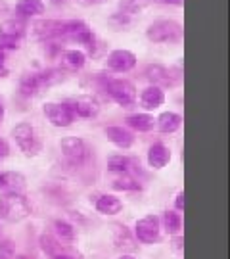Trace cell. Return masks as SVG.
<instances>
[{"mask_svg": "<svg viewBox=\"0 0 230 259\" xmlns=\"http://www.w3.org/2000/svg\"><path fill=\"white\" fill-rule=\"evenodd\" d=\"M94 83L100 91L108 94L113 102L123 106V108H129L136 102V89L127 79H110L104 75H96Z\"/></svg>", "mask_w": 230, "mask_h": 259, "instance_id": "6da1fadb", "label": "cell"}, {"mask_svg": "<svg viewBox=\"0 0 230 259\" xmlns=\"http://www.w3.org/2000/svg\"><path fill=\"white\" fill-rule=\"evenodd\" d=\"M146 37L154 45H163V42H180L184 37L182 25L175 19H159L154 21L146 29Z\"/></svg>", "mask_w": 230, "mask_h": 259, "instance_id": "7a4b0ae2", "label": "cell"}, {"mask_svg": "<svg viewBox=\"0 0 230 259\" xmlns=\"http://www.w3.org/2000/svg\"><path fill=\"white\" fill-rule=\"evenodd\" d=\"M31 215V204L23 194L0 196V217L8 223H19Z\"/></svg>", "mask_w": 230, "mask_h": 259, "instance_id": "3957f363", "label": "cell"}, {"mask_svg": "<svg viewBox=\"0 0 230 259\" xmlns=\"http://www.w3.org/2000/svg\"><path fill=\"white\" fill-rule=\"evenodd\" d=\"M27 33V23L21 18H12L0 23V50H18Z\"/></svg>", "mask_w": 230, "mask_h": 259, "instance_id": "277c9868", "label": "cell"}, {"mask_svg": "<svg viewBox=\"0 0 230 259\" xmlns=\"http://www.w3.org/2000/svg\"><path fill=\"white\" fill-rule=\"evenodd\" d=\"M60 148L64 154L65 161L71 167H83L88 159H90V148L86 146L83 139L77 137H65L60 142Z\"/></svg>", "mask_w": 230, "mask_h": 259, "instance_id": "5b68a950", "label": "cell"}, {"mask_svg": "<svg viewBox=\"0 0 230 259\" xmlns=\"http://www.w3.org/2000/svg\"><path fill=\"white\" fill-rule=\"evenodd\" d=\"M12 137L16 140L18 148L21 150L25 156H37L38 152H40V142H38L37 131H35V127H33L31 123H27V121L16 125V127L12 129Z\"/></svg>", "mask_w": 230, "mask_h": 259, "instance_id": "8992f818", "label": "cell"}, {"mask_svg": "<svg viewBox=\"0 0 230 259\" xmlns=\"http://www.w3.org/2000/svg\"><path fill=\"white\" fill-rule=\"evenodd\" d=\"M44 115L54 127H69L77 117L67 102H48L44 104Z\"/></svg>", "mask_w": 230, "mask_h": 259, "instance_id": "52a82bcc", "label": "cell"}, {"mask_svg": "<svg viewBox=\"0 0 230 259\" xmlns=\"http://www.w3.org/2000/svg\"><path fill=\"white\" fill-rule=\"evenodd\" d=\"M146 79L150 83L154 84V87H159V89H171V87H176V84L180 83V77L178 75L173 73V69H169L165 65H159V64H152L146 67Z\"/></svg>", "mask_w": 230, "mask_h": 259, "instance_id": "ba28073f", "label": "cell"}, {"mask_svg": "<svg viewBox=\"0 0 230 259\" xmlns=\"http://www.w3.org/2000/svg\"><path fill=\"white\" fill-rule=\"evenodd\" d=\"M35 35L40 40H58L65 38V19H40L35 25Z\"/></svg>", "mask_w": 230, "mask_h": 259, "instance_id": "9c48e42d", "label": "cell"}, {"mask_svg": "<svg viewBox=\"0 0 230 259\" xmlns=\"http://www.w3.org/2000/svg\"><path fill=\"white\" fill-rule=\"evenodd\" d=\"M134 65H136V56L130 50L117 48L108 54V69L115 71V73H127L130 69H134Z\"/></svg>", "mask_w": 230, "mask_h": 259, "instance_id": "30bf717a", "label": "cell"}, {"mask_svg": "<svg viewBox=\"0 0 230 259\" xmlns=\"http://www.w3.org/2000/svg\"><path fill=\"white\" fill-rule=\"evenodd\" d=\"M134 236L142 244H154L159 238V217L156 215L142 217L134 227Z\"/></svg>", "mask_w": 230, "mask_h": 259, "instance_id": "8fae6325", "label": "cell"}, {"mask_svg": "<svg viewBox=\"0 0 230 259\" xmlns=\"http://www.w3.org/2000/svg\"><path fill=\"white\" fill-rule=\"evenodd\" d=\"M67 104L73 110L75 117H94L100 111V104L94 96H77L67 100Z\"/></svg>", "mask_w": 230, "mask_h": 259, "instance_id": "7c38bea8", "label": "cell"}, {"mask_svg": "<svg viewBox=\"0 0 230 259\" xmlns=\"http://www.w3.org/2000/svg\"><path fill=\"white\" fill-rule=\"evenodd\" d=\"M25 188V177L16 171L0 173V190L4 194H21Z\"/></svg>", "mask_w": 230, "mask_h": 259, "instance_id": "4fadbf2b", "label": "cell"}, {"mask_svg": "<svg viewBox=\"0 0 230 259\" xmlns=\"http://www.w3.org/2000/svg\"><path fill=\"white\" fill-rule=\"evenodd\" d=\"M86 64V54L83 50H64L60 54V65H62V71H81Z\"/></svg>", "mask_w": 230, "mask_h": 259, "instance_id": "5bb4252c", "label": "cell"}, {"mask_svg": "<svg viewBox=\"0 0 230 259\" xmlns=\"http://www.w3.org/2000/svg\"><path fill=\"white\" fill-rule=\"evenodd\" d=\"M106 137L108 140H111L115 146L127 150L134 144V135L130 133L129 129L125 127H119V125H111V127H106Z\"/></svg>", "mask_w": 230, "mask_h": 259, "instance_id": "9a60e30c", "label": "cell"}, {"mask_svg": "<svg viewBox=\"0 0 230 259\" xmlns=\"http://www.w3.org/2000/svg\"><path fill=\"white\" fill-rule=\"evenodd\" d=\"M171 161V150L167 148L165 144L157 142L154 146H150L148 150V163L154 169H163Z\"/></svg>", "mask_w": 230, "mask_h": 259, "instance_id": "2e32d148", "label": "cell"}, {"mask_svg": "<svg viewBox=\"0 0 230 259\" xmlns=\"http://www.w3.org/2000/svg\"><path fill=\"white\" fill-rule=\"evenodd\" d=\"M163 102H165V93H163L159 87H154V84L146 87V89L142 91V94H140V104H142L146 110H156V108H159Z\"/></svg>", "mask_w": 230, "mask_h": 259, "instance_id": "e0dca14e", "label": "cell"}, {"mask_svg": "<svg viewBox=\"0 0 230 259\" xmlns=\"http://www.w3.org/2000/svg\"><path fill=\"white\" fill-rule=\"evenodd\" d=\"M40 89H44L42 79H40V73H25L21 77V81H19V93H21L23 98L35 96Z\"/></svg>", "mask_w": 230, "mask_h": 259, "instance_id": "ac0fdd59", "label": "cell"}, {"mask_svg": "<svg viewBox=\"0 0 230 259\" xmlns=\"http://www.w3.org/2000/svg\"><path fill=\"white\" fill-rule=\"evenodd\" d=\"M16 14L18 18H33L44 14V2L42 0H18L16 2Z\"/></svg>", "mask_w": 230, "mask_h": 259, "instance_id": "d6986e66", "label": "cell"}, {"mask_svg": "<svg viewBox=\"0 0 230 259\" xmlns=\"http://www.w3.org/2000/svg\"><path fill=\"white\" fill-rule=\"evenodd\" d=\"M157 129L165 135H171V133H176L182 125V117L175 113V111H163L159 117L156 119Z\"/></svg>", "mask_w": 230, "mask_h": 259, "instance_id": "ffe728a7", "label": "cell"}, {"mask_svg": "<svg viewBox=\"0 0 230 259\" xmlns=\"http://www.w3.org/2000/svg\"><path fill=\"white\" fill-rule=\"evenodd\" d=\"M125 123L132 131H138V133H150V131L156 127L154 115H148V113H132V115H129L125 119Z\"/></svg>", "mask_w": 230, "mask_h": 259, "instance_id": "44dd1931", "label": "cell"}, {"mask_svg": "<svg viewBox=\"0 0 230 259\" xmlns=\"http://www.w3.org/2000/svg\"><path fill=\"white\" fill-rule=\"evenodd\" d=\"M40 248H42V251H44L50 259L58 257V255H62L64 251L69 250V246L62 244V240H58L52 234H42V236H40Z\"/></svg>", "mask_w": 230, "mask_h": 259, "instance_id": "7402d4cb", "label": "cell"}, {"mask_svg": "<svg viewBox=\"0 0 230 259\" xmlns=\"http://www.w3.org/2000/svg\"><path fill=\"white\" fill-rule=\"evenodd\" d=\"M123 209V202L111 194H104L96 200V211L102 215H115Z\"/></svg>", "mask_w": 230, "mask_h": 259, "instance_id": "603a6c76", "label": "cell"}, {"mask_svg": "<svg viewBox=\"0 0 230 259\" xmlns=\"http://www.w3.org/2000/svg\"><path fill=\"white\" fill-rule=\"evenodd\" d=\"M113 242L121 250H134V238L125 225H113Z\"/></svg>", "mask_w": 230, "mask_h": 259, "instance_id": "cb8c5ba5", "label": "cell"}, {"mask_svg": "<svg viewBox=\"0 0 230 259\" xmlns=\"http://www.w3.org/2000/svg\"><path fill=\"white\" fill-rule=\"evenodd\" d=\"M111 186H113L115 190H123V192H138V190H142L140 181H136L134 177H130L129 173H123V175H119L117 179H113Z\"/></svg>", "mask_w": 230, "mask_h": 259, "instance_id": "d4e9b609", "label": "cell"}, {"mask_svg": "<svg viewBox=\"0 0 230 259\" xmlns=\"http://www.w3.org/2000/svg\"><path fill=\"white\" fill-rule=\"evenodd\" d=\"M134 167V159H130L127 156H111L108 159V169H110L111 173H129L130 169Z\"/></svg>", "mask_w": 230, "mask_h": 259, "instance_id": "484cf974", "label": "cell"}, {"mask_svg": "<svg viewBox=\"0 0 230 259\" xmlns=\"http://www.w3.org/2000/svg\"><path fill=\"white\" fill-rule=\"evenodd\" d=\"M54 231H56V238L62 242H71V240H75V236H77L75 227L67 221H56Z\"/></svg>", "mask_w": 230, "mask_h": 259, "instance_id": "4316f807", "label": "cell"}, {"mask_svg": "<svg viewBox=\"0 0 230 259\" xmlns=\"http://www.w3.org/2000/svg\"><path fill=\"white\" fill-rule=\"evenodd\" d=\"M180 225H182V219H180L178 213H175V211L163 213V229H165L169 234H178V232H180Z\"/></svg>", "mask_w": 230, "mask_h": 259, "instance_id": "83f0119b", "label": "cell"}, {"mask_svg": "<svg viewBox=\"0 0 230 259\" xmlns=\"http://www.w3.org/2000/svg\"><path fill=\"white\" fill-rule=\"evenodd\" d=\"M148 6V0H123L121 2V8L125 14H136V12H142V10Z\"/></svg>", "mask_w": 230, "mask_h": 259, "instance_id": "f1b7e54d", "label": "cell"}, {"mask_svg": "<svg viewBox=\"0 0 230 259\" xmlns=\"http://www.w3.org/2000/svg\"><path fill=\"white\" fill-rule=\"evenodd\" d=\"M110 23L111 25H115V27L123 29L130 23V16L129 14H125V12H117V14H113V16L110 18Z\"/></svg>", "mask_w": 230, "mask_h": 259, "instance_id": "f546056e", "label": "cell"}, {"mask_svg": "<svg viewBox=\"0 0 230 259\" xmlns=\"http://www.w3.org/2000/svg\"><path fill=\"white\" fill-rule=\"evenodd\" d=\"M14 244L10 240H2L0 242V259H14Z\"/></svg>", "mask_w": 230, "mask_h": 259, "instance_id": "4dcf8cb0", "label": "cell"}, {"mask_svg": "<svg viewBox=\"0 0 230 259\" xmlns=\"http://www.w3.org/2000/svg\"><path fill=\"white\" fill-rule=\"evenodd\" d=\"M54 259H83V255H81L79 251H75L73 248H69L67 251H64L62 255H58V257H54Z\"/></svg>", "mask_w": 230, "mask_h": 259, "instance_id": "1f68e13d", "label": "cell"}, {"mask_svg": "<svg viewBox=\"0 0 230 259\" xmlns=\"http://www.w3.org/2000/svg\"><path fill=\"white\" fill-rule=\"evenodd\" d=\"M8 69H6V52L0 50V77H6Z\"/></svg>", "mask_w": 230, "mask_h": 259, "instance_id": "d6a6232c", "label": "cell"}, {"mask_svg": "<svg viewBox=\"0 0 230 259\" xmlns=\"http://www.w3.org/2000/svg\"><path fill=\"white\" fill-rule=\"evenodd\" d=\"M10 156V146H8V142L4 139H0V159H4V157H8Z\"/></svg>", "mask_w": 230, "mask_h": 259, "instance_id": "836d02e7", "label": "cell"}, {"mask_svg": "<svg viewBox=\"0 0 230 259\" xmlns=\"http://www.w3.org/2000/svg\"><path fill=\"white\" fill-rule=\"evenodd\" d=\"M175 205L178 211H184V205H186V202H184V192H178V194H176Z\"/></svg>", "mask_w": 230, "mask_h": 259, "instance_id": "e575fe53", "label": "cell"}, {"mask_svg": "<svg viewBox=\"0 0 230 259\" xmlns=\"http://www.w3.org/2000/svg\"><path fill=\"white\" fill-rule=\"evenodd\" d=\"M81 6H98V4H104L106 0H77Z\"/></svg>", "mask_w": 230, "mask_h": 259, "instance_id": "d590c367", "label": "cell"}, {"mask_svg": "<svg viewBox=\"0 0 230 259\" xmlns=\"http://www.w3.org/2000/svg\"><path fill=\"white\" fill-rule=\"evenodd\" d=\"M161 2H165V4H173V6H182L184 0H161Z\"/></svg>", "mask_w": 230, "mask_h": 259, "instance_id": "8d00e7d4", "label": "cell"}, {"mask_svg": "<svg viewBox=\"0 0 230 259\" xmlns=\"http://www.w3.org/2000/svg\"><path fill=\"white\" fill-rule=\"evenodd\" d=\"M2 121H4V102L0 98V125H2Z\"/></svg>", "mask_w": 230, "mask_h": 259, "instance_id": "74e56055", "label": "cell"}, {"mask_svg": "<svg viewBox=\"0 0 230 259\" xmlns=\"http://www.w3.org/2000/svg\"><path fill=\"white\" fill-rule=\"evenodd\" d=\"M117 259H134L132 255H121V257H117Z\"/></svg>", "mask_w": 230, "mask_h": 259, "instance_id": "f35d334b", "label": "cell"}, {"mask_svg": "<svg viewBox=\"0 0 230 259\" xmlns=\"http://www.w3.org/2000/svg\"><path fill=\"white\" fill-rule=\"evenodd\" d=\"M62 2H65V0H52V4H62Z\"/></svg>", "mask_w": 230, "mask_h": 259, "instance_id": "ab89813d", "label": "cell"}]
</instances>
